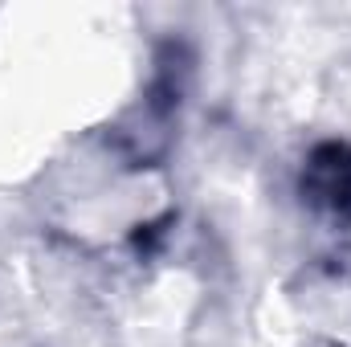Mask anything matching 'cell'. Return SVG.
I'll return each instance as SVG.
<instances>
[{
  "mask_svg": "<svg viewBox=\"0 0 351 347\" xmlns=\"http://www.w3.org/2000/svg\"><path fill=\"white\" fill-rule=\"evenodd\" d=\"M311 176H315L319 200H331V204H348L351 200V152L348 147L319 152L315 164H311Z\"/></svg>",
  "mask_w": 351,
  "mask_h": 347,
  "instance_id": "cell-1",
  "label": "cell"
}]
</instances>
